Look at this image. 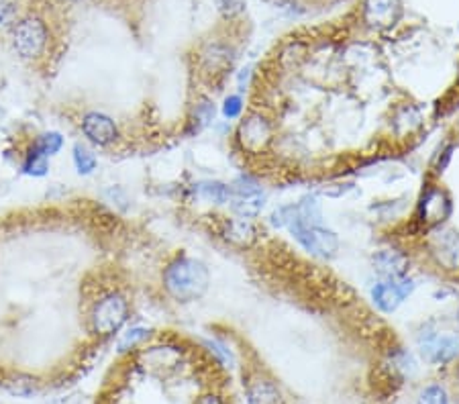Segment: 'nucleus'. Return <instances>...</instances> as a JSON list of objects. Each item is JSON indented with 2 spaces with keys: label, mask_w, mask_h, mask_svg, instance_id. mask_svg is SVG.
<instances>
[{
  "label": "nucleus",
  "mask_w": 459,
  "mask_h": 404,
  "mask_svg": "<svg viewBox=\"0 0 459 404\" xmlns=\"http://www.w3.org/2000/svg\"><path fill=\"white\" fill-rule=\"evenodd\" d=\"M210 274L201 260L180 255L164 269L166 293L178 302H194L209 290Z\"/></svg>",
  "instance_id": "f257e3e1"
},
{
  "label": "nucleus",
  "mask_w": 459,
  "mask_h": 404,
  "mask_svg": "<svg viewBox=\"0 0 459 404\" xmlns=\"http://www.w3.org/2000/svg\"><path fill=\"white\" fill-rule=\"evenodd\" d=\"M237 145L245 155H264L270 152L275 139L272 119L264 112L253 111L239 120L237 127Z\"/></svg>",
  "instance_id": "f03ea898"
},
{
  "label": "nucleus",
  "mask_w": 459,
  "mask_h": 404,
  "mask_svg": "<svg viewBox=\"0 0 459 404\" xmlns=\"http://www.w3.org/2000/svg\"><path fill=\"white\" fill-rule=\"evenodd\" d=\"M231 190V210L235 217L250 218V221H256V218L264 212L266 209V190L261 186V182L251 174H242L237 176L235 180L229 184Z\"/></svg>",
  "instance_id": "7ed1b4c3"
},
{
  "label": "nucleus",
  "mask_w": 459,
  "mask_h": 404,
  "mask_svg": "<svg viewBox=\"0 0 459 404\" xmlns=\"http://www.w3.org/2000/svg\"><path fill=\"white\" fill-rule=\"evenodd\" d=\"M416 351L430 366H447L459 356V335L427 325L416 335Z\"/></svg>",
  "instance_id": "20e7f679"
},
{
  "label": "nucleus",
  "mask_w": 459,
  "mask_h": 404,
  "mask_svg": "<svg viewBox=\"0 0 459 404\" xmlns=\"http://www.w3.org/2000/svg\"><path fill=\"white\" fill-rule=\"evenodd\" d=\"M451 209H454V204H451V196L447 194V190L437 186V184H427L419 196V202H416L414 221L422 231L437 229V227H443L447 223V218L451 217Z\"/></svg>",
  "instance_id": "39448f33"
},
{
  "label": "nucleus",
  "mask_w": 459,
  "mask_h": 404,
  "mask_svg": "<svg viewBox=\"0 0 459 404\" xmlns=\"http://www.w3.org/2000/svg\"><path fill=\"white\" fill-rule=\"evenodd\" d=\"M288 231L302 250L308 251L313 258L333 260L339 253V237L335 231L327 229L324 225H305L292 221Z\"/></svg>",
  "instance_id": "423d86ee"
},
{
  "label": "nucleus",
  "mask_w": 459,
  "mask_h": 404,
  "mask_svg": "<svg viewBox=\"0 0 459 404\" xmlns=\"http://www.w3.org/2000/svg\"><path fill=\"white\" fill-rule=\"evenodd\" d=\"M416 288V282L411 276L400 280H378L370 290V299L380 313L392 315L400 309V304L411 299Z\"/></svg>",
  "instance_id": "0eeeda50"
},
{
  "label": "nucleus",
  "mask_w": 459,
  "mask_h": 404,
  "mask_svg": "<svg viewBox=\"0 0 459 404\" xmlns=\"http://www.w3.org/2000/svg\"><path fill=\"white\" fill-rule=\"evenodd\" d=\"M127 317H129V304H127L125 296L112 293L104 296L92 310V327L102 337L115 335L125 325Z\"/></svg>",
  "instance_id": "6e6552de"
},
{
  "label": "nucleus",
  "mask_w": 459,
  "mask_h": 404,
  "mask_svg": "<svg viewBox=\"0 0 459 404\" xmlns=\"http://www.w3.org/2000/svg\"><path fill=\"white\" fill-rule=\"evenodd\" d=\"M427 250L441 269H459V231L445 225L427 231Z\"/></svg>",
  "instance_id": "1a4fd4ad"
},
{
  "label": "nucleus",
  "mask_w": 459,
  "mask_h": 404,
  "mask_svg": "<svg viewBox=\"0 0 459 404\" xmlns=\"http://www.w3.org/2000/svg\"><path fill=\"white\" fill-rule=\"evenodd\" d=\"M372 269L378 280H400L411 272V255L397 245L380 247L372 255Z\"/></svg>",
  "instance_id": "9d476101"
},
{
  "label": "nucleus",
  "mask_w": 459,
  "mask_h": 404,
  "mask_svg": "<svg viewBox=\"0 0 459 404\" xmlns=\"http://www.w3.org/2000/svg\"><path fill=\"white\" fill-rule=\"evenodd\" d=\"M12 44H15V49L23 58H37L47 44V29L44 21L37 17L20 21L15 27V33H12Z\"/></svg>",
  "instance_id": "9b49d317"
},
{
  "label": "nucleus",
  "mask_w": 459,
  "mask_h": 404,
  "mask_svg": "<svg viewBox=\"0 0 459 404\" xmlns=\"http://www.w3.org/2000/svg\"><path fill=\"white\" fill-rule=\"evenodd\" d=\"M243 388L250 404H284V394L278 382L266 372H251L243 382Z\"/></svg>",
  "instance_id": "f8f14e48"
},
{
  "label": "nucleus",
  "mask_w": 459,
  "mask_h": 404,
  "mask_svg": "<svg viewBox=\"0 0 459 404\" xmlns=\"http://www.w3.org/2000/svg\"><path fill=\"white\" fill-rule=\"evenodd\" d=\"M221 237L227 245L237 247V250H251L259 239V229L250 218L231 217L221 223Z\"/></svg>",
  "instance_id": "ddd939ff"
},
{
  "label": "nucleus",
  "mask_w": 459,
  "mask_h": 404,
  "mask_svg": "<svg viewBox=\"0 0 459 404\" xmlns=\"http://www.w3.org/2000/svg\"><path fill=\"white\" fill-rule=\"evenodd\" d=\"M402 15V0H365L364 21L372 29H390Z\"/></svg>",
  "instance_id": "4468645a"
},
{
  "label": "nucleus",
  "mask_w": 459,
  "mask_h": 404,
  "mask_svg": "<svg viewBox=\"0 0 459 404\" xmlns=\"http://www.w3.org/2000/svg\"><path fill=\"white\" fill-rule=\"evenodd\" d=\"M82 129H84V135H86L92 144L96 145H111L115 144L119 137L115 120L107 115H102V112H88L82 120Z\"/></svg>",
  "instance_id": "2eb2a0df"
},
{
  "label": "nucleus",
  "mask_w": 459,
  "mask_h": 404,
  "mask_svg": "<svg viewBox=\"0 0 459 404\" xmlns=\"http://www.w3.org/2000/svg\"><path fill=\"white\" fill-rule=\"evenodd\" d=\"M194 193L201 198V201L217 204V207H221V204H229V198H231V190L227 184H223L218 180L199 182L194 186Z\"/></svg>",
  "instance_id": "dca6fc26"
},
{
  "label": "nucleus",
  "mask_w": 459,
  "mask_h": 404,
  "mask_svg": "<svg viewBox=\"0 0 459 404\" xmlns=\"http://www.w3.org/2000/svg\"><path fill=\"white\" fill-rule=\"evenodd\" d=\"M215 115H217L215 103H210L209 98H202V101H199V104H196L193 111V119H190L193 133H201L204 127H209L215 120Z\"/></svg>",
  "instance_id": "f3484780"
},
{
  "label": "nucleus",
  "mask_w": 459,
  "mask_h": 404,
  "mask_svg": "<svg viewBox=\"0 0 459 404\" xmlns=\"http://www.w3.org/2000/svg\"><path fill=\"white\" fill-rule=\"evenodd\" d=\"M416 404H451L447 388L439 382H430V384L422 386L416 394Z\"/></svg>",
  "instance_id": "a211bd4d"
},
{
  "label": "nucleus",
  "mask_w": 459,
  "mask_h": 404,
  "mask_svg": "<svg viewBox=\"0 0 459 404\" xmlns=\"http://www.w3.org/2000/svg\"><path fill=\"white\" fill-rule=\"evenodd\" d=\"M63 145V139L60 133H44L39 135L37 141H35L31 152L37 155H44V158H52V155L58 153Z\"/></svg>",
  "instance_id": "6ab92c4d"
},
{
  "label": "nucleus",
  "mask_w": 459,
  "mask_h": 404,
  "mask_svg": "<svg viewBox=\"0 0 459 404\" xmlns=\"http://www.w3.org/2000/svg\"><path fill=\"white\" fill-rule=\"evenodd\" d=\"M74 164H76L78 174L88 176L96 169V158H94V153L88 150V147L78 144L74 147Z\"/></svg>",
  "instance_id": "aec40b11"
},
{
  "label": "nucleus",
  "mask_w": 459,
  "mask_h": 404,
  "mask_svg": "<svg viewBox=\"0 0 459 404\" xmlns=\"http://www.w3.org/2000/svg\"><path fill=\"white\" fill-rule=\"evenodd\" d=\"M204 347H207L210 356H213L223 367L235 366V358H233V351L225 343L215 342V339H209V342H204Z\"/></svg>",
  "instance_id": "412c9836"
},
{
  "label": "nucleus",
  "mask_w": 459,
  "mask_h": 404,
  "mask_svg": "<svg viewBox=\"0 0 459 404\" xmlns=\"http://www.w3.org/2000/svg\"><path fill=\"white\" fill-rule=\"evenodd\" d=\"M150 337V331L145 327H131L129 331H125L121 339H119V351L125 353L133 350V347H137L141 342H145V339Z\"/></svg>",
  "instance_id": "4be33fe9"
},
{
  "label": "nucleus",
  "mask_w": 459,
  "mask_h": 404,
  "mask_svg": "<svg viewBox=\"0 0 459 404\" xmlns=\"http://www.w3.org/2000/svg\"><path fill=\"white\" fill-rule=\"evenodd\" d=\"M243 111H245V101H243L242 95H229V96H225L223 109H221L225 119H227V120L242 119Z\"/></svg>",
  "instance_id": "5701e85b"
},
{
  "label": "nucleus",
  "mask_w": 459,
  "mask_h": 404,
  "mask_svg": "<svg viewBox=\"0 0 459 404\" xmlns=\"http://www.w3.org/2000/svg\"><path fill=\"white\" fill-rule=\"evenodd\" d=\"M23 172L29 174V176H45L47 174V158L29 152V153H27Z\"/></svg>",
  "instance_id": "b1692460"
},
{
  "label": "nucleus",
  "mask_w": 459,
  "mask_h": 404,
  "mask_svg": "<svg viewBox=\"0 0 459 404\" xmlns=\"http://www.w3.org/2000/svg\"><path fill=\"white\" fill-rule=\"evenodd\" d=\"M225 17H235L243 11V0H217Z\"/></svg>",
  "instance_id": "393cba45"
},
{
  "label": "nucleus",
  "mask_w": 459,
  "mask_h": 404,
  "mask_svg": "<svg viewBox=\"0 0 459 404\" xmlns=\"http://www.w3.org/2000/svg\"><path fill=\"white\" fill-rule=\"evenodd\" d=\"M15 19V9L9 4H0V27H9Z\"/></svg>",
  "instance_id": "a878e982"
},
{
  "label": "nucleus",
  "mask_w": 459,
  "mask_h": 404,
  "mask_svg": "<svg viewBox=\"0 0 459 404\" xmlns=\"http://www.w3.org/2000/svg\"><path fill=\"white\" fill-rule=\"evenodd\" d=\"M196 404H225V400L215 392H207V394L201 396L199 402H196Z\"/></svg>",
  "instance_id": "bb28decb"
},
{
  "label": "nucleus",
  "mask_w": 459,
  "mask_h": 404,
  "mask_svg": "<svg viewBox=\"0 0 459 404\" xmlns=\"http://www.w3.org/2000/svg\"><path fill=\"white\" fill-rule=\"evenodd\" d=\"M455 323H457V327H459V309H457V313H455Z\"/></svg>",
  "instance_id": "cd10ccee"
},
{
  "label": "nucleus",
  "mask_w": 459,
  "mask_h": 404,
  "mask_svg": "<svg viewBox=\"0 0 459 404\" xmlns=\"http://www.w3.org/2000/svg\"><path fill=\"white\" fill-rule=\"evenodd\" d=\"M296 404H302V402H296Z\"/></svg>",
  "instance_id": "c85d7f7f"
}]
</instances>
